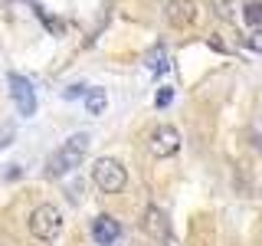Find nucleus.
<instances>
[{
    "mask_svg": "<svg viewBox=\"0 0 262 246\" xmlns=\"http://www.w3.org/2000/svg\"><path fill=\"white\" fill-rule=\"evenodd\" d=\"M85 154H89V135H85V131H79V135H69L53 154H49L46 174H49V177H66L69 171L79 168Z\"/></svg>",
    "mask_w": 262,
    "mask_h": 246,
    "instance_id": "obj_1",
    "label": "nucleus"
},
{
    "mask_svg": "<svg viewBox=\"0 0 262 246\" xmlns=\"http://www.w3.org/2000/svg\"><path fill=\"white\" fill-rule=\"evenodd\" d=\"M62 227H66V217H62V207H56V203H39V207H33V213L27 217L30 236L39 240V243L59 240Z\"/></svg>",
    "mask_w": 262,
    "mask_h": 246,
    "instance_id": "obj_2",
    "label": "nucleus"
},
{
    "mask_svg": "<svg viewBox=\"0 0 262 246\" xmlns=\"http://www.w3.org/2000/svg\"><path fill=\"white\" fill-rule=\"evenodd\" d=\"M92 184L102 194H121V191H125V184H128L125 164L115 161V158H98L95 168H92Z\"/></svg>",
    "mask_w": 262,
    "mask_h": 246,
    "instance_id": "obj_3",
    "label": "nucleus"
},
{
    "mask_svg": "<svg viewBox=\"0 0 262 246\" xmlns=\"http://www.w3.org/2000/svg\"><path fill=\"white\" fill-rule=\"evenodd\" d=\"M147 151L154 158H174L180 151V131L174 125H158L151 131V138H147Z\"/></svg>",
    "mask_w": 262,
    "mask_h": 246,
    "instance_id": "obj_4",
    "label": "nucleus"
},
{
    "mask_svg": "<svg viewBox=\"0 0 262 246\" xmlns=\"http://www.w3.org/2000/svg\"><path fill=\"white\" fill-rule=\"evenodd\" d=\"M7 82H10V95H13V102H16V112H20L23 118L36 115V92H33V82L23 79L20 72H10Z\"/></svg>",
    "mask_w": 262,
    "mask_h": 246,
    "instance_id": "obj_5",
    "label": "nucleus"
},
{
    "mask_svg": "<svg viewBox=\"0 0 262 246\" xmlns=\"http://www.w3.org/2000/svg\"><path fill=\"white\" fill-rule=\"evenodd\" d=\"M164 16H167V23H170V27H177V30L193 27V20H196V0H167Z\"/></svg>",
    "mask_w": 262,
    "mask_h": 246,
    "instance_id": "obj_6",
    "label": "nucleus"
},
{
    "mask_svg": "<svg viewBox=\"0 0 262 246\" xmlns=\"http://www.w3.org/2000/svg\"><path fill=\"white\" fill-rule=\"evenodd\" d=\"M118 236H121V223L115 217H108V213H102V217H95L92 220V240L98 246H112V243H118Z\"/></svg>",
    "mask_w": 262,
    "mask_h": 246,
    "instance_id": "obj_7",
    "label": "nucleus"
},
{
    "mask_svg": "<svg viewBox=\"0 0 262 246\" xmlns=\"http://www.w3.org/2000/svg\"><path fill=\"white\" fill-rule=\"evenodd\" d=\"M144 230L151 236H164L167 233V223H164V213L158 210V207H147V213H144Z\"/></svg>",
    "mask_w": 262,
    "mask_h": 246,
    "instance_id": "obj_8",
    "label": "nucleus"
},
{
    "mask_svg": "<svg viewBox=\"0 0 262 246\" xmlns=\"http://www.w3.org/2000/svg\"><path fill=\"white\" fill-rule=\"evenodd\" d=\"M108 98H105V89H85V109L89 115H102Z\"/></svg>",
    "mask_w": 262,
    "mask_h": 246,
    "instance_id": "obj_9",
    "label": "nucleus"
},
{
    "mask_svg": "<svg viewBox=\"0 0 262 246\" xmlns=\"http://www.w3.org/2000/svg\"><path fill=\"white\" fill-rule=\"evenodd\" d=\"M147 69L151 72H167V49L164 46H158V49H151V53H147Z\"/></svg>",
    "mask_w": 262,
    "mask_h": 246,
    "instance_id": "obj_10",
    "label": "nucleus"
},
{
    "mask_svg": "<svg viewBox=\"0 0 262 246\" xmlns=\"http://www.w3.org/2000/svg\"><path fill=\"white\" fill-rule=\"evenodd\" d=\"M246 23H249V27H259V23H262V7L256 4V0L246 4Z\"/></svg>",
    "mask_w": 262,
    "mask_h": 246,
    "instance_id": "obj_11",
    "label": "nucleus"
},
{
    "mask_svg": "<svg viewBox=\"0 0 262 246\" xmlns=\"http://www.w3.org/2000/svg\"><path fill=\"white\" fill-rule=\"evenodd\" d=\"M170 98H174V89H161L158 98H154V105H158V109H167V105H170Z\"/></svg>",
    "mask_w": 262,
    "mask_h": 246,
    "instance_id": "obj_12",
    "label": "nucleus"
},
{
    "mask_svg": "<svg viewBox=\"0 0 262 246\" xmlns=\"http://www.w3.org/2000/svg\"><path fill=\"white\" fill-rule=\"evenodd\" d=\"M13 141V125H0V148H7Z\"/></svg>",
    "mask_w": 262,
    "mask_h": 246,
    "instance_id": "obj_13",
    "label": "nucleus"
},
{
    "mask_svg": "<svg viewBox=\"0 0 262 246\" xmlns=\"http://www.w3.org/2000/svg\"><path fill=\"white\" fill-rule=\"evenodd\" d=\"M62 95H66V98H82V95H85V86H69Z\"/></svg>",
    "mask_w": 262,
    "mask_h": 246,
    "instance_id": "obj_14",
    "label": "nucleus"
}]
</instances>
